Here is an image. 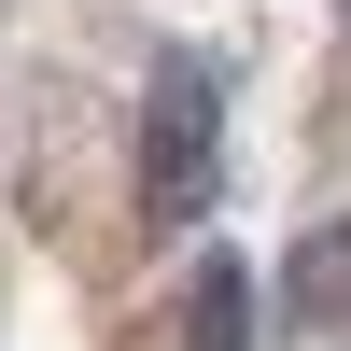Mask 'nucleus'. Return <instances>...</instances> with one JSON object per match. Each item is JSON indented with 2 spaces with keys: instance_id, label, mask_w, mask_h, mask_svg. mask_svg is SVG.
I'll return each instance as SVG.
<instances>
[{
  "instance_id": "nucleus-1",
  "label": "nucleus",
  "mask_w": 351,
  "mask_h": 351,
  "mask_svg": "<svg viewBox=\"0 0 351 351\" xmlns=\"http://www.w3.org/2000/svg\"><path fill=\"white\" fill-rule=\"evenodd\" d=\"M211 155H225L211 56H155V99H141V211H155V225H197V211H211Z\"/></svg>"
},
{
  "instance_id": "nucleus-2",
  "label": "nucleus",
  "mask_w": 351,
  "mask_h": 351,
  "mask_svg": "<svg viewBox=\"0 0 351 351\" xmlns=\"http://www.w3.org/2000/svg\"><path fill=\"white\" fill-rule=\"evenodd\" d=\"M183 351H253V267H239V253H197V309H183Z\"/></svg>"
}]
</instances>
